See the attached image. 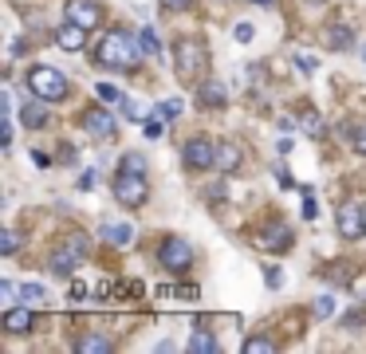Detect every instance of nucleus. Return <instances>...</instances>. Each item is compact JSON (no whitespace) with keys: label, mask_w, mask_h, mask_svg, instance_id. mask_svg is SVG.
I'll return each mask as SVG.
<instances>
[{"label":"nucleus","mask_w":366,"mask_h":354,"mask_svg":"<svg viewBox=\"0 0 366 354\" xmlns=\"http://www.w3.org/2000/svg\"><path fill=\"white\" fill-rule=\"evenodd\" d=\"M276 185L280 189H296V177H292V169H287V166L276 169Z\"/></svg>","instance_id":"31"},{"label":"nucleus","mask_w":366,"mask_h":354,"mask_svg":"<svg viewBox=\"0 0 366 354\" xmlns=\"http://www.w3.org/2000/svg\"><path fill=\"white\" fill-rule=\"evenodd\" d=\"M237 39H240V44H248V39H252V24H237Z\"/></svg>","instance_id":"40"},{"label":"nucleus","mask_w":366,"mask_h":354,"mask_svg":"<svg viewBox=\"0 0 366 354\" xmlns=\"http://www.w3.org/2000/svg\"><path fill=\"white\" fill-rule=\"evenodd\" d=\"M0 146H12V114H4V126H0Z\"/></svg>","instance_id":"35"},{"label":"nucleus","mask_w":366,"mask_h":354,"mask_svg":"<svg viewBox=\"0 0 366 354\" xmlns=\"http://www.w3.org/2000/svg\"><path fill=\"white\" fill-rule=\"evenodd\" d=\"M335 225H339V236H346V240H355V236H362V205H351V201H343L335 213Z\"/></svg>","instance_id":"11"},{"label":"nucleus","mask_w":366,"mask_h":354,"mask_svg":"<svg viewBox=\"0 0 366 354\" xmlns=\"http://www.w3.org/2000/svg\"><path fill=\"white\" fill-rule=\"evenodd\" d=\"M63 20H71V24H79V28H95L103 20V8H99V0H67L63 4Z\"/></svg>","instance_id":"10"},{"label":"nucleus","mask_w":366,"mask_h":354,"mask_svg":"<svg viewBox=\"0 0 366 354\" xmlns=\"http://www.w3.org/2000/svg\"><path fill=\"white\" fill-rule=\"evenodd\" d=\"M240 162H244V154H240L237 142H217V169L221 173H237Z\"/></svg>","instance_id":"16"},{"label":"nucleus","mask_w":366,"mask_h":354,"mask_svg":"<svg viewBox=\"0 0 366 354\" xmlns=\"http://www.w3.org/2000/svg\"><path fill=\"white\" fill-rule=\"evenodd\" d=\"M55 44H60L63 51H83V48H87V28H79V24L63 20L60 28H55Z\"/></svg>","instance_id":"15"},{"label":"nucleus","mask_w":366,"mask_h":354,"mask_svg":"<svg viewBox=\"0 0 366 354\" xmlns=\"http://www.w3.org/2000/svg\"><path fill=\"white\" fill-rule=\"evenodd\" d=\"M292 244H296V236H292V228L284 221H268L256 232V248H264V252H287Z\"/></svg>","instance_id":"9"},{"label":"nucleus","mask_w":366,"mask_h":354,"mask_svg":"<svg viewBox=\"0 0 366 354\" xmlns=\"http://www.w3.org/2000/svg\"><path fill=\"white\" fill-rule=\"evenodd\" d=\"M189 350L193 354H217L221 343H217V334H209V331H193L189 334Z\"/></svg>","instance_id":"20"},{"label":"nucleus","mask_w":366,"mask_h":354,"mask_svg":"<svg viewBox=\"0 0 366 354\" xmlns=\"http://www.w3.org/2000/svg\"><path fill=\"white\" fill-rule=\"evenodd\" d=\"M95 185H99V173H95V169H87V173L79 177V189L87 193V189H95Z\"/></svg>","instance_id":"36"},{"label":"nucleus","mask_w":366,"mask_h":354,"mask_svg":"<svg viewBox=\"0 0 366 354\" xmlns=\"http://www.w3.org/2000/svg\"><path fill=\"white\" fill-rule=\"evenodd\" d=\"M362 59H366V51H362Z\"/></svg>","instance_id":"45"},{"label":"nucleus","mask_w":366,"mask_h":354,"mask_svg":"<svg viewBox=\"0 0 366 354\" xmlns=\"http://www.w3.org/2000/svg\"><path fill=\"white\" fill-rule=\"evenodd\" d=\"M0 295H4V299H8V303H12V299L20 295V287L12 284V280H0Z\"/></svg>","instance_id":"33"},{"label":"nucleus","mask_w":366,"mask_h":354,"mask_svg":"<svg viewBox=\"0 0 366 354\" xmlns=\"http://www.w3.org/2000/svg\"><path fill=\"white\" fill-rule=\"evenodd\" d=\"M166 12H181V8H189V0H158Z\"/></svg>","instance_id":"38"},{"label":"nucleus","mask_w":366,"mask_h":354,"mask_svg":"<svg viewBox=\"0 0 366 354\" xmlns=\"http://www.w3.org/2000/svg\"><path fill=\"white\" fill-rule=\"evenodd\" d=\"M327 48H331V51L355 48V32L346 28V24H331V28H327Z\"/></svg>","instance_id":"17"},{"label":"nucleus","mask_w":366,"mask_h":354,"mask_svg":"<svg viewBox=\"0 0 366 354\" xmlns=\"http://www.w3.org/2000/svg\"><path fill=\"white\" fill-rule=\"evenodd\" d=\"M95 95L103 98V103H122V95L115 87H110V83H99V87H95Z\"/></svg>","instance_id":"30"},{"label":"nucleus","mask_w":366,"mask_h":354,"mask_svg":"<svg viewBox=\"0 0 366 354\" xmlns=\"http://www.w3.org/2000/svg\"><path fill=\"white\" fill-rule=\"evenodd\" d=\"M299 193H303V209H299V213H303V221H315L319 216V201H315V189H299Z\"/></svg>","instance_id":"23"},{"label":"nucleus","mask_w":366,"mask_h":354,"mask_svg":"<svg viewBox=\"0 0 366 354\" xmlns=\"http://www.w3.org/2000/svg\"><path fill=\"white\" fill-rule=\"evenodd\" d=\"M83 256H87V236H83V232H71V236H67V244L51 252L48 268H51L55 275H71L75 268H79Z\"/></svg>","instance_id":"7"},{"label":"nucleus","mask_w":366,"mask_h":354,"mask_svg":"<svg viewBox=\"0 0 366 354\" xmlns=\"http://www.w3.org/2000/svg\"><path fill=\"white\" fill-rule=\"evenodd\" d=\"M197 103L205 110H221L228 103V91H225V83L221 79H201L197 83Z\"/></svg>","instance_id":"13"},{"label":"nucleus","mask_w":366,"mask_h":354,"mask_svg":"<svg viewBox=\"0 0 366 354\" xmlns=\"http://www.w3.org/2000/svg\"><path fill=\"white\" fill-rule=\"evenodd\" d=\"M299 71H307V75H311V71H315V59H311V55H299Z\"/></svg>","instance_id":"41"},{"label":"nucleus","mask_w":366,"mask_h":354,"mask_svg":"<svg viewBox=\"0 0 366 354\" xmlns=\"http://www.w3.org/2000/svg\"><path fill=\"white\" fill-rule=\"evenodd\" d=\"M303 126L311 130V134H319V130H323V122H319V114H307V118H303Z\"/></svg>","instance_id":"39"},{"label":"nucleus","mask_w":366,"mask_h":354,"mask_svg":"<svg viewBox=\"0 0 366 354\" xmlns=\"http://www.w3.org/2000/svg\"><path fill=\"white\" fill-rule=\"evenodd\" d=\"M181 162H185V169H193V173H205V169L217 166V142L205 134L189 138L185 146H181Z\"/></svg>","instance_id":"6"},{"label":"nucleus","mask_w":366,"mask_h":354,"mask_svg":"<svg viewBox=\"0 0 366 354\" xmlns=\"http://www.w3.org/2000/svg\"><path fill=\"white\" fill-rule=\"evenodd\" d=\"M32 162H36V166H40V169H48V166H51V157H48V154H40V150L32 154Z\"/></svg>","instance_id":"42"},{"label":"nucleus","mask_w":366,"mask_h":354,"mask_svg":"<svg viewBox=\"0 0 366 354\" xmlns=\"http://www.w3.org/2000/svg\"><path fill=\"white\" fill-rule=\"evenodd\" d=\"M119 107L126 110V118H134V122H138V118H142V110H138V103H134V98H122Z\"/></svg>","instance_id":"34"},{"label":"nucleus","mask_w":366,"mask_h":354,"mask_svg":"<svg viewBox=\"0 0 366 354\" xmlns=\"http://www.w3.org/2000/svg\"><path fill=\"white\" fill-rule=\"evenodd\" d=\"M142 59H146V48H142L138 36H130L126 28H110L107 36L95 44V63L115 71H138Z\"/></svg>","instance_id":"1"},{"label":"nucleus","mask_w":366,"mask_h":354,"mask_svg":"<svg viewBox=\"0 0 366 354\" xmlns=\"http://www.w3.org/2000/svg\"><path fill=\"white\" fill-rule=\"evenodd\" d=\"M103 236H107V244H115V248H130L134 244V225H103Z\"/></svg>","instance_id":"18"},{"label":"nucleus","mask_w":366,"mask_h":354,"mask_svg":"<svg viewBox=\"0 0 366 354\" xmlns=\"http://www.w3.org/2000/svg\"><path fill=\"white\" fill-rule=\"evenodd\" d=\"M280 350L276 339H264V334H252V339H244V354H272Z\"/></svg>","instance_id":"22"},{"label":"nucleus","mask_w":366,"mask_h":354,"mask_svg":"<svg viewBox=\"0 0 366 354\" xmlns=\"http://www.w3.org/2000/svg\"><path fill=\"white\" fill-rule=\"evenodd\" d=\"M79 122H83V130H87L91 138H99V142H115V138H119V122H115V114L103 110V107H87Z\"/></svg>","instance_id":"8"},{"label":"nucleus","mask_w":366,"mask_h":354,"mask_svg":"<svg viewBox=\"0 0 366 354\" xmlns=\"http://www.w3.org/2000/svg\"><path fill=\"white\" fill-rule=\"evenodd\" d=\"M75 350L79 354H110L115 346H110V339H103V334H83V339H75Z\"/></svg>","instance_id":"19"},{"label":"nucleus","mask_w":366,"mask_h":354,"mask_svg":"<svg viewBox=\"0 0 366 354\" xmlns=\"http://www.w3.org/2000/svg\"><path fill=\"white\" fill-rule=\"evenodd\" d=\"M119 169H122V173H150V162H146V154L130 150V154H122Z\"/></svg>","instance_id":"21"},{"label":"nucleus","mask_w":366,"mask_h":354,"mask_svg":"<svg viewBox=\"0 0 366 354\" xmlns=\"http://www.w3.org/2000/svg\"><path fill=\"white\" fill-rule=\"evenodd\" d=\"M158 264L169 275H185L193 268V244H189L185 236H166L158 244Z\"/></svg>","instance_id":"5"},{"label":"nucleus","mask_w":366,"mask_h":354,"mask_svg":"<svg viewBox=\"0 0 366 354\" xmlns=\"http://www.w3.org/2000/svg\"><path fill=\"white\" fill-rule=\"evenodd\" d=\"M205 67H209V55L201 48L197 39H178V48H174V71H178L181 83H201L205 79Z\"/></svg>","instance_id":"2"},{"label":"nucleus","mask_w":366,"mask_h":354,"mask_svg":"<svg viewBox=\"0 0 366 354\" xmlns=\"http://www.w3.org/2000/svg\"><path fill=\"white\" fill-rule=\"evenodd\" d=\"M110 193H115V201H119L122 209H142L150 201V181L146 173H122L110 181Z\"/></svg>","instance_id":"4"},{"label":"nucleus","mask_w":366,"mask_h":354,"mask_svg":"<svg viewBox=\"0 0 366 354\" xmlns=\"http://www.w3.org/2000/svg\"><path fill=\"white\" fill-rule=\"evenodd\" d=\"M142 130H146V138H162L166 134V118H150V122H142Z\"/></svg>","instance_id":"29"},{"label":"nucleus","mask_w":366,"mask_h":354,"mask_svg":"<svg viewBox=\"0 0 366 354\" xmlns=\"http://www.w3.org/2000/svg\"><path fill=\"white\" fill-rule=\"evenodd\" d=\"M346 134H351V142H355V150H358V154L366 157V122H358V126H351V130H346Z\"/></svg>","instance_id":"28"},{"label":"nucleus","mask_w":366,"mask_h":354,"mask_svg":"<svg viewBox=\"0 0 366 354\" xmlns=\"http://www.w3.org/2000/svg\"><path fill=\"white\" fill-rule=\"evenodd\" d=\"M264 280H268V287H272V291H276V287L284 284V275H280V268H268V272H264Z\"/></svg>","instance_id":"37"},{"label":"nucleus","mask_w":366,"mask_h":354,"mask_svg":"<svg viewBox=\"0 0 366 354\" xmlns=\"http://www.w3.org/2000/svg\"><path fill=\"white\" fill-rule=\"evenodd\" d=\"M335 315V295H319L315 303V319H331Z\"/></svg>","instance_id":"27"},{"label":"nucleus","mask_w":366,"mask_h":354,"mask_svg":"<svg viewBox=\"0 0 366 354\" xmlns=\"http://www.w3.org/2000/svg\"><path fill=\"white\" fill-rule=\"evenodd\" d=\"M252 4H272V0H252Z\"/></svg>","instance_id":"44"},{"label":"nucleus","mask_w":366,"mask_h":354,"mask_svg":"<svg viewBox=\"0 0 366 354\" xmlns=\"http://www.w3.org/2000/svg\"><path fill=\"white\" fill-rule=\"evenodd\" d=\"M138 39H142V48H146V55H162V39H158V32H154V28H142Z\"/></svg>","instance_id":"24"},{"label":"nucleus","mask_w":366,"mask_h":354,"mask_svg":"<svg viewBox=\"0 0 366 354\" xmlns=\"http://www.w3.org/2000/svg\"><path fill=\"white\" fill-rule=\"evenodd\" d=\"M181 98H166V103H158V114L166 118V122H174V118H181Z\"/></svg>","instance_id":"25"},{"label":"nucleus","mask_w":366,"mask_h":354,"mask_svg":"<svg viewBox=\"0 0 366 354\" xmlns=\"http://www.w3.org/2000/svg\"><path fill=\"white\" fill-rule=\"evenodd\" d=\"M362 236H366V205H362Z\"/></svg>","instance_id":"43"},{"label":"nucleus","mask_w":366,"mask_h":354,"mask_svg":"<svg viewBox=\"0 0 366 354\" xmlns=\"http://www.w3.org/2000/svg\"><path fill=\"white\" fill-rule=\"evenodd\" d=\"M28 91L32 95H40V98H48V103H60V98H67V75L63 71H55V67H48V63H36V67L28 71Z\"/></svg>","instance_id":"3"},{"label":"nucleus","mask_w":366,"mask_h":354,"mask_svg":"<svg viewBox=\"0 0 366 354\" xmlns=\"http://www.w3.org/2000/svg\"><path fill=\"white\" fill-rule=\"evenodd\" d=\"M16 248H20V236H16V232H4V240H0V252L12 256Z\"/></svg>","instance_id":"32"},{"label":"nucleus","mask_w":366,"mask_h":354,"mask_svg":"<svg viewBox=\"0 0 366 354\" xmlns=\"http://www.w3.org/2000/svg\"><path fill=\"white\" fill-rule=\"evenodd\" d=\"M44 103H48V98H40V95H32V98H24V103H20V122L28 130H44V126H48V110H44Z\"/></svg>","instance_id":"14"},{"label":"nucleus","mask_w":366,"mask_h":354,"mask_svg":"<svg viewBox=\"0 0 366 354\" xmlns=\"http://www.w3.org/2000/svg\"><path fill=\"white\" fill-rule=\"evenodd\" d=\"M44 295H48L44 284H20V299H28V303H40Z\"/></svg>","instance_id":"26"},{"label":"nucleus","mask_w":366,"mask_h":354,"mask_svg":"<svg viewBox=\"0 0 366 354\" xmlns=\"http://www.w3.org/2000/svg\"><path fill=\"white\" fill-rule=\"evenodd\" d=\"M32 327H36V311L32 307H8L4 319H0V331H8V334H28Z\"/></svg>","instance_id":"12"}]
</instances>
